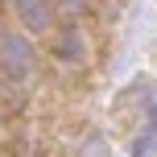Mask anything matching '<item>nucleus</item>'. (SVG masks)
Returning <instances> with one entry per match:
<instances>
[{
    "mask_svg": "<svg viewBox=\"0 0 157 157\" xmlns=\"http://www.w3.org/2000/svg\"><path fill=\"white\" fill-rule=\"evenodd\" d=\"M29 41L21 37V33H0V71H4L13 83H25L29 78Z\"/></svg>",
    "mask_w": 157,
    "mask_h": 157,
    "instance_id": "1",
    "label": "nucleus"
},
{
    "mask_svg": "<svg viewBox=\"0 0 157 157\" xmlns=\"http://www.w3.org/2000/svg\"><path fill=\"white\" fill-rule=\"evenodd\" d=\"M13 8L21 13V21L29 25V29H46V25H50V8H46V0H13Z\"/></svg>",
    "mask_w": 157,
    "mask_h": 157,
    "instance_id": "2",
    "label": "nucleus"
},
{
    "mask_svg": "<svg viewBox=\"0 0 157 157\" xmlns=\"http://www.w3.org/2000/svg\"><path fill=\"white\" fill-rule=\"evenodd\" d=\"M78 54H83V41H78V29H62V37H58V58L75 62Z\"/></svg>",
    "mask_w": 157,
    "mask_h": 157,
    "instance_id": "3",
    "label": "nucleus"
},
{
    "mask_svg": "<svg viewBox=\"0 0 157 157\" xmlns=\"http://www.w3.org/2000/svg\"><path fill=\"white\" fill-rule=\"evenodd\" d=\"M132 157H157V132H153V128L132 141Z\"/></svg>",
    "mask_w": 157,
    "mask_h": 157,
    "instance_id": "4",
    "label": "nucleus"
},
{
    "mask_svg": "<svg viewBox=\"0 0 157 157\" xmlns=\"http://www.w3.org/2000/svg\"><path fill=\"white\" fill-rule=\"evenodd\" d=\"M145 95H149V112H145V120H149V128L157 132V87L149 83V87H145Z\"/></svg>",
    "mask_w": 157,
    "mask_h": 157,
    "instance_id": "5",
    "label": "nucleus"
},
{
    "mask_svg": "<svg viewBox=\"0 0 157 157\" xmlns=\"http://www.w3.org/2000/svg\"><path fill=\"white\" fill-rule=\"evenodd\" d=\"M62 4H75V0H62Z\"/></svg>",
    "mask_w": 157,
    "mask_h": 157,
    "instance_id": "6",
    "label": "nucleus"
}]
</instances>
